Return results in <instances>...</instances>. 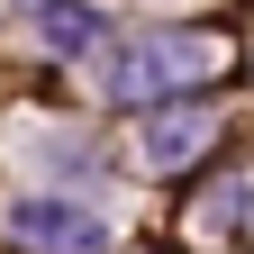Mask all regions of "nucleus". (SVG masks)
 I'll return each instance as SVG.
<instances>
[{"instance_id":"f03ea898","label":"nucleus","mask_w":254,"mask_h":254,"mask_svg":"<svg viewBox=\"0 0 254 254\" xmlns=\"http://www.w3.org/2000/svg\"><path fill=\"white\" fill-rule=\"evenodd\" d=\"M190 236H200V245H236V236H254V173H218V190L190 200Z\"/></svg>"},{"instance_id":"39448f33","label":"nucleus","mask_w":254,"mask_h":254,"mask_svg":"<svg viewBox=\"0 0 254 254\" xmlns=\"http://www.w3.org/2000/svg\"><path fill=\"white\" fill-rule=\"evenodd\" d=\"M46 37H55V46H82L91 18H82V9H46Z\"/></svg>"},{"instance_id":"20e7f679","label":"nucleus","mask_w":254,"mask_h":254,"mask_svg":"<svg viewBox=\"0 0 254 254\" xmlns=\"http://www.w3.org/2000/svg\"><path fill=\"white\" fill-rule=\"evenodd\" d=\"M200 145H218V118L209 109H164L145 127V164H182V154H200Z\"/></svg>"},{"instance_id":"7ed1b4c3","label":"nucleus","mask_w":254,"mask_h":254,"mask_svg":"<svg viewBox=\"0 0 254 254\" xmlns=\"http://www.w3.org/2000/svg\"><path fill=\"white\" fill-rule=\"evenodd\" d=\"M18 245H37V254H91L100 227H91L82 209H18Z\"/></svg>"},{"instance_id":"f257e3e1","label":"nucleus","mask_w":254,"mask_h":254,"mask_svg":"<svg viewBox=\"0 0 254 254\" xmlns=\"http://www.w3.org/2000/svg\"><path fill=\"white\" fill-rule=\"evenodd\" d=\"M200 73H218V37H145V46H127L109 91L118 100H154V91H190Z\"/></svg>"}]
</instances>
